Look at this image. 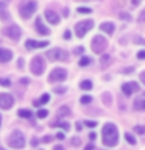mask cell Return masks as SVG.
Here are the masks:
<instances>
[{
  "label": "cell",
  "mask_w": 145,
  "mask_h": 150,
  "mask_svg": "<svg viewBox=\"0 0 145 150\" xmlns=\"http://www.w3.org/2000/svg\"><path fill=\"white\" fill-rule=\"evenodd\" d=\"M84 2H86V0H84Z\"/></svg>",
  "instance_id": "db71d44e"
},
{
  "label": "cell",
  "mask_w": 145,
  "mask_h": 150,
  "mask_svg": "<svg viewBox=\"0 0 145 150\" xmlns=\"http://www.w3.org/2000/svg\"><path fill=\"white\" fill-rule=\"evenodd\" d=\"M134 130L137 131L139 134H144V133H145V127H142V125H136V127H134Z\"/></svg>",
  "instance_id": "f546056e"
},
{
  "label": "cell",
  "mask_w": 145,
  "mask_h": 150,
  "mask_svg": "<svg viewBox=\"0 0 145 150\" xmlns=\"http://www.w3.org/2000/svg\"><path fill=\"white\" fill-rule=\"evenodd\" d=\"M5 35H6L9 39H14V41H17L19 38H20L22 35V31H20V28H19L17 25H9L5 28Z\"/></svg>",
  "instance_id": "30bf717a"
},
{
  "label": "cell",
  "mask_w": 145,
  "mask_h": 150,
  "mask_svg": "<svg viewBox=\"0 0 145 150\" xmlns=\"http://www.w3.org/2000/svg\"><path fill=\"white\" fill-rule=\"evenodd\" d=\"M65 138V136H64V133H58V134H56V139H61V141H63Z\"/></svg>",
  "instance_id": "b9f144b4"
},
{
  "label": "cell",
  "mask_w": 145,
  "mask_h": 150,
  "mask_svg": "<svg viewBox=\"0 0 145 150\" xmlns=\"http://www.w3.org/2000/svg\"><path fill=\"white\" fill-rule=\"evenodd\" d=\"M133 106L137 111H145V98H136L133 102Z\"/></svg>",
  "instance_id": "e0dca14e"
},
{
  "label": "cell",
  "mask_w": 145,
  "mask_h": 150,
  "mask_svg": "<svg viewBox=\"0 0 145 150\" xmlns=\"http://www.w3.org/2000/svg\"><path fill=\"white\" fill-rule=\"evenodd\" d=\"M106 45H108V41H106V38L101 36V35L94 36L92 41H91V47H92L94 53H101V52L106 49Z\"/></svg>",
  "instance_id": "3957f363"
},
{
  "label": "cell",
  "mask_w": 145,
  "mask_h": 150,
  "mask_svg": "<svg viewBox=\"0 0 145 150\" xmlns=\"http://www.w3.org/2000/svg\"><path fill=\"white\" fill-rule=\"evenodd\" d=\"M50 102V96L49 94H44V96H41V98H37V100L33 102V105L34 106H41V105H45V103Z\"/></svg>",
  "instance_id": "ac0fdd59"
},
{
  "label": "cell",
  "mask_w": 145,
  "mask_h": 150,
  "mask_svg": "<svg viewBox=\"0 0 145 150\" xmlns=\"http://www.w3.org/2000/svg\"><path fill=\"white\" fill-rule=\"evenodd\" d=\"M36 9H37V3L34 2V0H28V2H25L20 6V16H22V19H30L33 14H34Z\"/></svg>",
  "instance_id": "277c9868"
},
{
  "label": "cell",
  "mask_w": 145,
  "mask_h": 150,
  "mask_svg": "<svg viewBox=\"0 0 145 150\" xmlns=\"http://www.w3.org/2000/svg\"><path fill=\"white\" fill-rule=\"evenodd\" d=\"M14 105V97L8 92H0V108L2 110H9Z\"/></svg>",
  "instance_id": "9c48e42d"
},
{
  "label": "cell",
  "mask_w": 145,
  "mask_h": 150,
  "mask_svg": "<svg viewBox=\"0 0 145 150\" xmlns=\"http://www.w3.org/2000/svg\"><path fill=\"white\" fill-rule=\"evenodd\" d=\"M103 144L106 147H115L119 144V131L114 124H106L103 127Z\"/></svg>",
  "instance_id": "6da1fadb"
},
{
  "label": "cell",
  "mask_w": 145,
  "mask_h": 150,
  "mask_svg": "<svg viewBox=\"0 0 145 150\" xmlns=\"http://www.w3.org/2000/svg\"><path fill=\"white\" fill-rule=\"evenodd\" d=\"M109 59H111V56H109V55H103V56H101V64H103V66H106L108 63H109Z\"/></svg>",
  "instance_id": "83f0119b"
},
{
  "label": "cell",
  "mask_w": 145,
  "mask_h": 150,
  "mask_svg": "<svg viewBox=\"0 0 145 150\" xmlns=\"http://www.w3.org/2000/svg\"><path fill=\"white\" fill-rule=\"evenodd\" d=\"M0 6H2V3H0Z\"/></svg>",
  "instance_id": "816d5d0a"
},
{
  "label": "cell",
  "mask_w": 145,
  "mask_h": 150,
  "mask_svg": "<svg viewBox=\"0 0 145 150\" xmlns=\"http://www.w3.org/2000/svg\"><path fill=\"white\" fill-rule=\"evenodd\" d=\"M134 42H136V44H144L145 45V39H140V38H136Z\"/></svg>",
  "instance_id": "74e56055"
},
{
  "label": "cell",
  "mask_w": 145,
  "mask_h": 150,
  "mask_svg": "<svg viewBox=\"0 0 145 150\" xmlns=\"http://www.w3.org/2000/svg\"><path fill=\"white\" fill-rule=\"evenodd\" d=\"M100 30L108 33V35H112V33H114V23L112 22H103L100 25Z\"/></svg>",
  "instance_id": "2e32d148"
},
{
  "label": "cell",
  "mask_w": 145,
  "mask_h": 150,
  "mask_svg": "<svg viewBox=\"0 0 145 150\" xmlns=\"http://www.w3.org/2000/svg\"><path fill=\"white\" fill-rule=\"evenodd\" d=\"M6 142H8L9 147H13V149H23L25 147V136H23L22 131L14 130L13 133L8 136Z\"/></svg>",
  "instance_id": "7a4b0ae2"
},
{
  "label": "cell",
  "mask_w": 145,
  "mask_h": 150,
  "mask_svg": "<svg viewBox=\"0 0 145 150\" xmlns=\"http://www.w3.org/2000/svg\"><path fill=\"white\" fill-rule=\"evenodd\" d=\"M95 138H97V134H95V133H91V134H89V139H92V141H94Z\"/></svg>",
  "instance_id": "7dc6e473"
},
{
  "label": "cell",
  "mask_w": 145,
  "mask_h": 150,
  "mask_svg": "<svg viewBox=\"0 0 145 150\" xmlns=\"http://www.w3.org/2000/svg\"><path fill=\"white\" fill-rule=\"evenodd\" d=\"M144 96H145V92H144Z\"/></svg>",
  "instance_id": "f5cc1de1"
},
{
  "label": "cell",
  "mask_w": 145,
  "mask_h": 150,
  "mask_svg": "<svg viewBox=\"0 0 145 150\" xmlns=\"http://www.w3.org/2000/svg\"><path fill=\"white\" fill-rule=\"evenodd\" d=\"M67 78V70L63 67H56L50 72L49 75V81L50 83H56V81H64Z\"/></svg>",
  "instance_id": "ba28073f"
},
{
  "label": "cell",
  "mask_w": 145,
  "mask_h": 150,
  "mask_svg": "<svg viewBox=\"0 0 145 150\" xmlns=\"http://www.w3.org/2000/svg\"><path fill=\"white\" fill-rule=\"evenodd\" d=\"M84 125L89 127V128H94V127L97 125V122L95 120H86V122H84Z\"/></svg>",
  "instance_id": "1f68e13d"
},
{
  "label": "cell",
  "mask_w": 145,
  "mask_h": 150,
  "mask_svg": "<svg viewBox=\"0 0 145 150\" xmlns=\"http://www.w3.org/2000/svg\"><path fill=\"white\" fill-rule=\"evenodd\" d=\"M91 100H92L91 96H83L81 98H80V102H81L83 105H87V103H91Z\"/></svg>",
  "instance_id": "cb8c5ba5"
},
{
  "label": "cell",
  "mask_w": 145,
  "mask_h": 150,
  "mask_svg": "<svg viewBox=\"0 0 145 150\" xmlns=\"http://www.w3.org/2000/svg\"><path fill=\"white\" fill-rule=\"evenodd\" d=\"M140 81H142V83L145 84V70H144L142 74H140Z\"/></svg>",
  "instance_id": "7bdbcfd3"
},
{
  "label": "cell",
  "mask_w": 145,
  "mask_h": 150,
  "mask_svg": "<svg viewBox=\"0 0 145 150\" xmlns=\"http://www.w3.org/2000/svg\"><path fill=\"white\" fill-rule=\"evenodd\" d=\"M0 84H2V86H5V88H8L9 84H11V81H9L8 78H0Z\"/></svg>",
  "instance_id": "f1b7e54d"
},
{
  "label": "cell",
  "mask_w": 145,
  "mask_h": 150,
  "mask_svg": "<svg viewBox=\"0 0 145 150\" xmlns=\"http://www.w3.org/2000/svg\"><path fill=\"white\" fill-rule=\"evenodd\" d=\"M36 114H37V117H39V119H45V117L49 116V111H47V110H37Z\"/></svg>",
  "instance_id": "603a6c76"
},
{
  "label": "cell",
  "mask_w": 145,
  "mask_h": 150,
  "mask_svg": "<svg viewBox=\"0 0 145 150\" xmlns=\"http://www.w3.org/2000/svg\"><path fill=\"white\" fill-rule=\"evenodd\" d=\"M53 127H61V128H64V130H69V128H70V125L67 124V122H61V124H55Z\"/></svg>",
  "instance_id": "484cf974"
},
{
  "label": "cell",
  "mask_w": 145,
  "mask_h": 150,
  "mask_svg": "<svg viewBox=\"0 0 145 150\" xmlns=\"http://www.w3.org/2000/svg\"><path fill=\"white\" fill-rule=\"evenodd\" d=\"M75 125H77V130L80 131V130H81L83 128V125H81V122H77V124H75Z\"/></svg>",
  "instance_id": "f6af8a7d"
},
{
  "label": "cell",
  "mask_w": 145,
  "mask_h": 150,
  "mask_svg": "<svg viewBox=\"0 0 145 150\" xmlns=\"http://www.w3.org/2000/svg\"><path fill=\"white\" fill-rule=\"evenodd\" d=\"M77 11L80 14H89V13H92V9H89V8H78Z\"/></svg>",
  "instance_id": "4dcf8cb0"
},
{
  "label": "cell",
  "mask_w": 145,
  "mask_h": 150,
  "mask_svg": "<svg viewBox=\"0 0 145 150\" xmlns=\"http://www.w3.org/2000/svg\"><path fill=\"white\" fill-rule=\"evenodd\" d=\"M84 150H94V145L89 144V145H86V149H84Z\"/></svg>",
  "instance_id": "c3c4849f"
},
{
  "label": "cell",
  "mask_w": 145,
  "mask_h": 150,
  "mask_svg": "<svg viewBox=\"0 0 145 150\" xmlns=\"http://www.w3.org/2000/svg\"><path fill=\"white\" fill-rule=\"evenodd\" d=\"M13 58V52L8 49H0V63H8Z\"/></svg>",
  "instance_id": "5bb4252c"
},
{
  "label": "cell",
  "mask_w": 145,
  "mask_h": 150,
  "mask_svg": "<svg viewBox=\"0 0 145 150\" xmlns=\"http://www.w3.org/2000/svg\"><path fill=\"white\" fill-rule=\"evenodd\" d=\"M17 114H19V117H25V119H28V117H31V111L30 110H19L17 111Z\"/></svg>",
  "instance_id": "ffe728a7"
},
{
  "label": "cell",
  "mask_w": 145,
  "mask_h": 150,
  "mask_svg": "<svg viewBox=\"0 0 145 150\" xmlns=\"http://www.w3.org/2000/svg\"><path fill=\"white\" fill-rule=\"evenodd\" d=\"M70 38H72V33H70L69 30H65V31H64V39H67V41H69Z\"/></svg>",
  "instance_id": "836d02e7"
},
{
  "label": "cell",
  "mask_w": 145,
  "mask_h": 150,
  "mask_svg": "<svg viewBox=\"0 0 145 150\" xmlns=\"http://www.w3.org/2000/svg\"><path fill=\"white\" fill-rule=\"evenodd\" d=\"M34 25H36V31H37V33H41V35H44V36L50 35V30H49V28H47V27L44 25V23H42L41 19H37Z\"/></svg>",
  "instance_id": "9a60e30c"
},
{
  "label": "cell",
  "mask_w": 145,
  "mask_h": 150,
  "mask_svg": "<svg viewBox=\"0 0 145 150\" xmlns=\"http://www.w3.org/2000/svg\"><path fill=\"white\" fill-rule=\"evenodd\" d=\"M139 84L136 83V81H130V83H125L123 86H122V91H123L125 96H131V94H134V92H137L139 91Z\"/></svg>",
  "instance_id": "8fae6325"
},
{
  "label": "cell",
  "mask_w": 145,
  "mask_h": 150,
  "mask_svg": "<svg viewBox=\"0 0 145 150\" xmlns=\"http://www.w3.org/2000/svg\"><path fill=\"white\" fill-rule=\"evenodd\" d=\"M47 58L50 61H67L69 59V53L63 49H51L47 50Z\"/></svg>",
  "instance_id": "5b68a950"
},
{
  "label": "cell",
  "mask_w": 145,
  "mask_h": 150,
  "mask_svg": "<svg viewBox=\"0 0 145 150\" xmlns=\"http://www.w3.org/2000/svg\"><path fill=\"white\" fill-rule=\"evenodd\" d=\"M80 88H81L83 91H89V89H92V81L91 80H84V81L80 83Z\"/></svg>",
  "instance_id": "d6986e66"
},
{
  "label": "cell",
  "mask_w": 145,
  "mask_h": 150,
  "mask_svg": "<svg viewBox=\"0 0 145 150\" xmlns=\"http://www.w3.org/2000/svg\"><path fill=\"white\" fill-rule=\"evenodd\" d=\"M92 27H94V21H83V22H78L77 25H75V35H77V38H83L89 30H91Z\"/></svg>",
  "instance_id": "52a82bcc"
},
{
  "label": "cell",
  "mask_w": 145,
  "mask_h": 150,
  "mask_svg": "<svg viewBox=\"0 0 145 150\" xmlns=\"http://www.w3.org/2000/svg\"><path fill=\"white\" fill-rule=\"evenodd\" d=\"M83 52H84V49H83V47H77V49H75V53H77V55L83 53Z\"/></svg>",
  "instance_id": "f35d334b"
},
{
  "label": "cell",
  "mask_w": 145,
  "mask_h": 150,
  "mask_svg": "<svg viewBox=\"0 0 145 150\" xmlns=\"http://www.w3.org/2000/svg\"><path fill=\"white\" fill-rule=\"evenodd\" d=\"M69 114H70L69 106H61V108H59V111H58V116H59V117H63V116H69Z\"/></svg>",
  "instance_id": "7402d4cb"
},
{
  "label": "cell",
  "mask_w": 145,
  "mask_h": 150,
  "mask_svg": "<svg viewBox=\"0 0 145 150\" xmlns=\"http://www.w3.org/2000/svg\"><path fill=\"white\" fill-rule=\"evenodd\" d=\"M120 17L126 19V21H130V19H131V16H130V14H126V13H120Z\"/></svg>",
  "instance_id": "8d00e7d4"
},
{
  "label": "cell",
  "mask_w": 145,
  "mask_h": 150,
  "mask_svg": "<svg viewBox=\"0 0 145 150\" xmlns=\"http://www.w3.org/2000/svg\"><path fill=\"white\" fill-rule=\"evenodd\" d=\"M139 22H140V23L145 22V9H144L142 13H140V16H139Z\"/></svg>",
  "instance_id": "d590c367"
},
{
  "label": "cell",
  "mask_w": 145,
  "mask_h": 150,
  "mask_svg": "<svg viewBox=\"0 0 145 150\" xmlns=\"http://www.w3.org/2000/svg\"><path fill=\"white\" fill-rule=\"evenodd\" d=\"M20 83L22 84H28V78H20Z\"/></svg>",
  "instance_id": "bcb514c9"
},
{
  "label": "cell",
  "mask_w": 145,
  "mask_h": 150,
  "mask_svg": "<svg viewBox=\"0 0 145 150\" xmlns=\"http://www.w3.org/2000/svg\"><path fill=\"white\" fill-rule=\"evenodd\" d=\"M30 70L34 75H41L42 72L45 70V63H44V58L42 56H34V58L31 59V63H30Z\"/></svg>",
  "instance_id": "8992f818"
},
{
  "label": "cell",
  "mask_w": 145,
  "mask_h": 150,
  "mask_svg": "<svg viewBox=\"0 0 145 150\" xmlns=\"http://www.w3.org/2000/svg\"><path fill=\"white\" fill-rule=\"evenodd\" d=\"M55 92H56V94H64V92H65V88L58 86V88H55Z\"/></svg>",
  "instance_id": "d6a6232c"
},
{
  "label": "cell",
  "mask_w": 145,
  "mask_h": 150,
  "mask_svg": "<svg viewBox=\"0 0 145 150\" xmlns=\"http://www.w3.org/2000/svg\"><path fill=\"white\" fill-rule=\"evenodd\" d=\"M125 138H126V141H128V142H130L131 145H134V144H136V139H134L130 133H126V134H125Z\"/></svg>",
  "instance_id": "4316f807"
},
{
  "label": "cell",
  "mask_w": 145,
  "mask_h": 150,
  "mask_svg": "<svg viewBox=\"0 0 145 150\" xmlns=\"http://www.w3.org/2000/svg\"><path fill=\"white\" fill-rule=\"evenodd\" d=\"M37 144H39V141H37V139H31V145H33V147H36Z\"/></svg>",
  "instance_id": "ee69618b"
},
{
  "label": "cell",
  "mask_w": 145,
  "mask_h": 150,
  "mask_svg": "<svg viewBox=\"0 0 145 150\" xmlns=\"http://www.w3.org/2000/svg\"><path fill=\"white\" fill-rule=\"evenodd\" d=\"M53 150H64V147H63V145H56Z\"/></svg>",
  "instance_id": "681fc988"
},
{
  "label": "cell",
  "mask_w": 145,
  "mask_h": 150,
  "mask_svg": "<svg viewBox=\"0 0 145 150\" xmlns=\"http://www.w3.org/2000/svg\"><path fill=\"white\" fill-rule=\"evenodd\" d=\"M91 63H92V59L89 58V56H83V58L80 59V63H78V64L81 66V67H86V66H89Z\"/></svg>",
  "instance_id": "44dd1931"
},
{
  "label": "cell",
  "mask_w": 145,
  "mask_h": 150,
  "mask_svg": "<svg viewBox=\"0 0 145 150\" xmlns=\"http://www.w3.org/2000/svg\"><path fill=\"white\" fill-rule=\"evenodd\" d=\"M45 19L51 23V25H58L59 23V16L55 11H51V9H47L45 11Z\"/></svg>",
  "instance_id": "4fadbf2b"
},
{
  "label": "cell",
  "mask_w": 145,
  "mask_h": 150,
  "mask_svg": "<svg viewBox=\"0 0 145 150\" xmlns=\"http://www.w3.org/2000/svg\"><path fill=\"white\" fill-rule=\"evenodd\" d=\"M49 45V42L47 41H31V39H28L25 42V47L27 49H41V47H47Z\"/></svg>",
  "instance_id": "7c38bea8"
},
{
  "label": "cell",
  "mask_w": 145,
  "mask_h": 150,
  "mask_svg": "<svg viewBox=\"0 0 145 150\" xmlns=\"http://www.w3.org/2000/svg\"><path fill=\"white\" fill-rule=\"evenodd\" d=\"M51 139H53L51 136H44V139H42V142H50Z\"/></svg>",
  "instance_id": "ab89813d"
},
{
  "label": "cell",
  "mask_w": 145,
  "mask_h": 150,
  "mask_svg": "<svg viewBox=\"0 0 145 150\" xmlns=\"http://www.w3.org/2000/svg\"><path fill=\"white\" fill-rule=\"evenodd\" d=\"M103 102L105 105H111V94H103Z\"/></svg>",
  "instance_id": "d4e9b609"
},
{
  "label": "cell",
  "mask_w": 145,
  "mask_h": 150,
  "mask_svg": "<svg viewBox=\"0 0 145 150\" xmlns=\"http://www.w3.org/2000/svg\"><path fill=\"white\" fill-rule=\"evenodd\" d=\"M133 5L136 6V5H139V0H133Z\"/></svg>",
  "instance_id": "f907efd6"
},
{
  "label": "cell",
  "mask_w": 145,
  "mask_h": 150,
  "mask_svg": "<svg viewBox=\"0 0 145 150\" xmlns=\"http://www.w3.org/2000/svg\"><path fill=\"white\" fill-rule=\"evenodd\" d=\"M72 145H80V139L78 138H73L72 139Z\"/></svg>",
  "instance_id": "60d3db41"
},
{
  "label": "cell",
  "mask_w": 145,
  "mask_h": 150,
  "mask_svg": "<svg viewBox=\"0 0 145 150\" xmlns=\"http://www.w3.org/2000/svg\"><path fill=\"white\" fill-rule=\"evenodd\" d=\"M137 58L139 59H145V50H140L139 53H137Z\"/></svg>",
  "instance_id": "e575fe53"
}]
</instances>
